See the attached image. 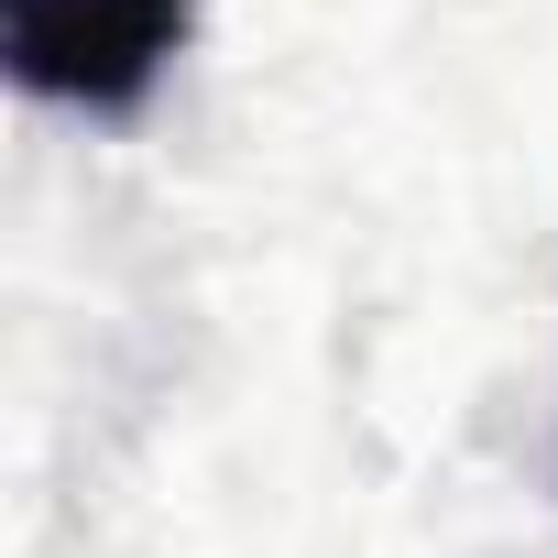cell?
Returning a JSON list of instances; mask_svg holds the SVG:
<instances>
[{
  "label": "cell",
  "mask_w": 558,
  "mask_h": 558,
  "mask_svg": "<svg viewBox=\"0 0 558 558\" xmlns=\"http://www.w3.org/2000/svg\"><path fill=\"white\" fill-rule=\"evenodd\" d=\"M197 0H0V56L56 110H143L154 77L186 56Z\"/></svg>",
  "instance_id": "6da1fadb"
}]
</instances>
